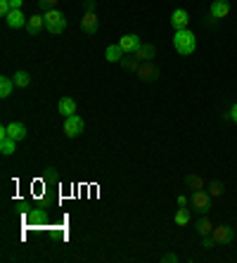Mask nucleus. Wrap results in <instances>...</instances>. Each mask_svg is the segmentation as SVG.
<instances>
[{
	"instance_id": "1",
	"label": "nucleus",
	"mask_w": 237,
	"mask_h": 263,
	"mask_svg": "<svg viewBox=\"0 0 237 263\" xmlns=\"http://www.w3.org/2000/svg\"><path fill=\"white\" fill-rule=\"evenodd\" d=\"M173 48H176V52L183 55V57L192 55V52L197 50V36L190 29L176 31V36H173Z\"/></svg>"
},
{
	"instance_id": "2",
	"label": "nucleus",
	"mask_w": 237,
	"mask_h": 263,
	"mask_svg": "<svg viewBox=\"0 0 237 263\" xmlns=\"http://www.w3.org/2000/svg\"><path fill=\"white\" fill-rule=\"evenodd\" d=\"M43 19H45V31L52 36H60L67 31V14L60 12V10H48L43 14Z\"/></svg>"
},
{
	"instance_id": "3",
	"label": "nucleus",
	"mask_w": 237,
	"mask_h": 263,
	"mask_svg": "<svg viewBox=\"0 0 237 263\" xmlns=\"http://www.w3.org/2000/svg\"><path fill=\"white\" fill-rule=\"evenodd\" d=\"M190 206H192V211H197V214L207 216L209 209H211V195H209L207 190H195L192 197H190Z\"/></svg>"
},
{
	"instance_id": "4",
	"label": "nucleus",
	"mask_w": 237,
	"mask_h": 263,
	"mask_svg": "<svg viewBox=\"0 0 237 263\" xmlns=\"http://www.w3.org/2000/svg\"><path fill=\"white\" fill-rule=\"evenodd\" d=\"M83 128H85V121L79 114H71V117L64 119V133H67V138H79L83 133Z\"/></svg>"
},
{
	"instance_id": "5",
	"label": "nucleus",
	"mask_w": 237,
	"mask_h": 263,
	"mask_svg": "<svg viewBox=\"0 0 237 263\" xmlns=\"http://www.w3.org/2000/svg\"><path fill=\"white\" fill-rule=\"evenodd\" d=\"M211 237H213V242H216V247H225L235 239V230H232L230 226H216Z\"/></svg>"
},
{
	"instance_id": "6",
	"label": "nucleus",
	"mask_w": 237,
	"mask_h": 263,
	"mask_svg": "<svg viewBox=\"0 0 237 263\" xmlns=\"http://www.w3.org/2000/svg\"><path fill=\"white\" fill-rule=\"evenodd\" d=\"M135 73H138L140 81H154L159 76V67L154 64V60L152 62H140V67Z\"/></svg>"
},
{
	"instance_id": "7",
	"label": "nucleus",
	"mask_w": 237,
	"mask_h": 263,
	"mask_svg": "<svg viewBox=\"0 0 237 263\" xmlns=\"http://www.w3.org/2000/svg\"><path fill=\"white\" fill-rule=\"evenodd\" d=\"M209 14L211 19H225L230 14V0H213L209 5Z\"/></svg>"
},
{
	"instance_id": "8",
	"label": "nucleus",
	"mask_w": 237,
	"mask_h": 263,
	"mask_svg": "<svg viewBox=\"0 0 237 263\" xmlns=\"http://www.w3.org/2000/svg\"><path fill=\"white\" fill-rule=\"evenodd\" d=\"M119 45L123 48V52H126V55H133L135 50H138L140 45H142V41H140L138 33H126V36H121Z\"/></svg>"
},
{
	"instance_id": "9",
	"label": "nucleus",
	"mask_w": 237,
	"mask_h": 263,
	"mask_svg": "<svg viewBox=\"0 0 237 263\" xmlns=\"http://www.w3.org/2000/svg\"><path fill=\"white\" fill-rule=\"evenodd\" d=\"M98 14L95 12H85L83 19H81V31L83 33H88V36H93V33H98Z\"/></svg>"
},
{
	"instance_id": "10",
	"label": "nucleus",
	"mask_w": 237,
	"mask_h": 263,
	"mask_svg": "<svg viewBox=\"0 0 237 263\" xmlns=\"http://www.w3.org/2000/svg\"><path fill=\"white\" fill-rule=\"evenodd\" d=\"M188 22H190L188 10H183V7L173 10V14H171V26H173V29H176V31L188 29Z\"/></svg>"
},
{
	"instance_id": "11",
	"label": "nucleus",
	"mask_w": 237,
	"mask_h": 263,
	"mask_svg": "<svg viewBox=\"0 0 237 263\" xmlns=\"http://www.w3.org/2000/svg\"><path fill=\"white\" fill-rule=\"evenodd\" d=\"M5 22H7V26H10V29H22V26H26L29 17H26L22 10H12V12L5 17Z\"/></svg>"
},
{
	"instance_id": "12",
	"label": "nucleus",
	"mask_w": 237,
	"mask_h": 263,
	"mask_svg": "<svg viewBox=\"0 0 237 263\" xmlns=\"http://www.w3.org/2000/svg\"><path fill=\"white\" fill-rule=\"evenodd\" d=\"M133 55L138 57L140 62H152L154 55H157V48H154L152 43H142V45H140V48L133 52Z\"/></svg>"
},
{
	"instance_id": "13",
	"label": "nucleus",
	"mask_w": 237,
	"mask_h": 263,
	"mask_svg": "<svg viewBox=\"0 0 237 263\" xmlns=\"http://www.w3.org/2000/svg\"><path fill=\"white\" fill-rule=\"evenodd\" d=\"M43 29H45V19H43V14H33V17H29V22H26V31H29L31 36H38Z\"/></svg>"
},
{
	"instance_id": "14",
	"label": "nucleus",
	"mask_w": 237,
	"mask_h": 263,
	"mask_svg": "<svg viewBox=\"0 0 237 263\" xmlns=\"http://www.w3.org/2000/svg\"><path fill=\"white\" fill-rule=\"evenodd\" d=\"M26 133H29V130H26V126L22 121H14V123H7V135H10V138H14V140H24L26 138Z\"/></svg>"
},
{
	"instance_id": "15",
	"label": "nucleus",
	"mask_w": 237,
	"mask_h": 263,
	"mask_svg": "<svg viewBox=\"0 0 237 263\" xmlns=\"http://www.w3.org/2000/svg\"><path fill=\"white\" fill-rule=\"evenodd\" d=\"M57 111H60L64 119L71 117V114H76V102H74L71 98H62L60 102H57Z\"/></svg>"
},
{
	"instance_id": "16",
	"label": "nucleus",
	"mask_w": 237,
	"mask_h": 263,
	"mask_svg": "<svg viewBox=\"0 0 237 263\" xmlns=\"http://www.w3.org/2000/svg\"><path fill=\"white\" fill-rule=\"evenodd\" d=\"M123 48L119 43H112V45H107V50H104V57H107V62H121L123 60Z\"/></svg>"
},
{
	"instance_id": "17",
	"label": "nucleus",
	"mask_w": 237,
	"mask_h": 263,
	"mask_svg": "<svg viewBox=\"0 0 237 263\" xmlns=\"http://www.w3.org/2000/svg\"><path fill=\"white\" fill-rule=\"evenodd\" d=\"M0 152L5 154V157L14 154V152H17V140H14V138H10V135H7V138H0Z\"/></svg>"
},
{
	"instance_id": "18",
	"label": "nucleus",
	"mask_w": 237,
	"mask_h": 263,
	"mask_svg": "<svg viewBox=\"0 0 237 263\" xmlns=\"http://www.w3.org/2000/svg\"><path fill=\"white\" fill-rule=\"evenodd\" d=\"M12 88H14V79H10V76H3L0 79V98L5 100L12 95Z\"/></svg>"
},
{
	"instance_id": "19",
	"label": "nucleus",
	"mask_w": 237,
	"mask_h": 263,
	"mask_svg": "<svg viewBox=\"0 0 237 263\" xmlns=\"http://www.w3.org/2000/svg\"><path fill=\"white\" fill-rule=\"evenodd\" d=\"M173 220H176V226L178 228H185L190 223V209L188 206H180L176 211V216H173Z\"/></svg>"
},
{
	"instance_id": "20",
	"label": "nucleus",
	"mask_w": 237,
	"mask_h": 263,
	"mask_svg": "<svg viewBox=\"0 0 237 263\" xmlns=\"http://www.w3.org/2000/svg\"><path fill=\"white\" fill-rule=\"evenodd\" d=\"M126 71H138V67H140V60L135 55H123V60L119 62Z\"/></svg>"
},
{
	"instance_id": "21",
	"label": "nucleus",
	"mask_w": 237,
	"mask_h": 263,
	"mask_svg": "<svg viewBox=\"0 0 237 263\" xmlns=\"http://www.w3.org/2000/svg\"><path fill=\"white\" fill-rule=\"evenodd\" d=\"M14 86H17V88H29L31 86V76L24 71V69L14 71Z\"/></svg>"
},
{
	"instance_id": "22",
	"label": "nucleus",
	"mask_w": 237,
	"mask_h": 263,
	"mask_svg": "<svg viewBox=\"0 0 237 263\" xmlns=\"http://www.w3.org/2000/svg\"><path fill=\"white\" fill-rule=\"evenodd\" d=\"M213 228H216V226H213L211 220H209L207 216H204V218H202L199 223H197V233H199L202 237H207V235H211V233H213Z\"/></svg>"
},
{
	"instance_id": "23",
	"label": "nucleus",
	"mask_w": 237,
	"mask_h": 263,
	"mask_svg": "<svg viewBox=\"0 0 237 263\" xmlns=\"http://www.w3.org/2000/svg\"><path fill=\"white\" fill-rule=\"evenodd\" d=\"M185 183H188L190 190H204V180H202V178L197 176V173H188Z\"/></svg>"
},
{
	"instance_id": "24",
	"label": "nucleus",
	"mask_w": 237,
	"mask_h": 263,
	"mask_svg": "<svg viewBox=\"0 0 237 263\" xmlns=\"http://www.w3.org/2000/svg\"><path fill=\"white\" fill-rule=\"evenodd\" d=\"M207 192L211 197H221V195H223V185H221L218 180H211V183H209V187H207Z\"/></svg>"
},
{
	"instance_id": "25",
	"label": "nucleus",
	"mask_w": 237,
	"mask_h": 263,
	"mask_svg": "<svg viewBox=\"0 0 237 263\" xmlns=\"http://www.w3.org/2000/svg\"><path fill=\"white\" fill-rule=\"evenodd\" d=\"M57 3H60V0H38V5H41V10H45V12H48V10H55Z\"/></svg>"
},
{
	"instance_id": "26",
	"label": "nucleus",
	"mask_w": 237,
	"mask_h": 263,
	"mask_svg": "<svg viewBox=\"0 0 237 263\" xmlns=\"http://www.w3.org/2000/svg\"><path fill=\"white\" fill-rule=\"evenodd\" d=\"M202 247H204V249H213V247H216V242H213L211 235H207V237H202Z\"/></svg>"
},
{
	"instance_id": "27",
	"label": "nucleus",
	"mask_w": 237,
	"mask_h": 263,
	"mask_svg": "<svg viewBox=\"0 0 237 263\" xmlns=\"http://www.w3.org/2000/svg\"><path fill=\"white\" fill-rule=\"evenodd\" d=\"M95 5H98L95 0H85V3H83V10H85V12H95Z\"/></svg>"
},
{
	"instance_id": "28",
	"label": "nucleus",
	"mask_w": 237,
	"mask_h": 263,
	"mask_svg": "<svg viewBox=\"0 0 237 263\" xmlns=\"http://www.w3.org/2000/svg\"><path fill=\"white\" fill-rule=\"evenodd\" d=\"M228 119H230L232 123H237V102L230 107V111H228Z\"/></svg>"
},
{
	"instance_id": "29",
	"label": "nucleus",
	"mask_w": 237,
	"mask_h": 263,
	"mask_svg": "<svg viewBox=\"0 0 237 263\" xmlns=\"http://www.w3.org/2000/svg\"><path fill=\"white\" fill-rule=\"evenodd\" d=\"M161 261H164V263H178V256H176V254H164V256H161Z\"/></svg>"
},
{
	"instance_id": "30",
	"label": "nucleus",
	"mask_w": 237,
	"mask_h": 263,
	"mask_svg": "<svg viewBox=\"0 0 237 263\" xmlns=\"http://www.w3.org/2000/svg\"><path fill=\"white\" fill-rule=\"evenodd\" d=\"M188 204H190V197H185V195L178 197V206H188Z\"/></svg>"
},
{
	"instance_id": "31",
	"label": "nucleus",
	"mask_w": 237,
	"mask_h": 263,
	"mask_svg": "<svg viewBox=\"0 0 237 263\" xmlns=\"http://www.w3.org/2000/svg\"><path fill=\"white\" fill-rule=\"evenodd\" d=\"M10 5H12V10H22V5H24V0H10Z\"/></svg>"
}]
</instances>
